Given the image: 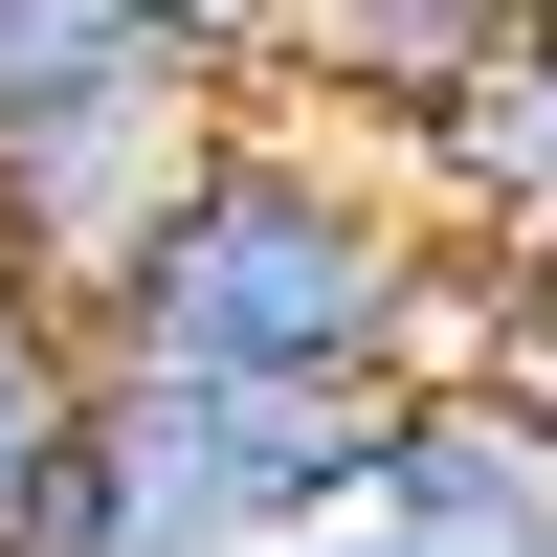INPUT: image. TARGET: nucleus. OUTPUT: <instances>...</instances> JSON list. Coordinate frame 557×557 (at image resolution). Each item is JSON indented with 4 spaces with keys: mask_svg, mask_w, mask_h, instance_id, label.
Masks as SVG:
<instances>
[{
    "mask_svg": "<svg viewBox=\"0 0 557 557\" xmlns=\"http://www.w3.org/2000/svg\"><path fill=\"white\" fill-rule=\"evenodd\" d=\"M67 335H89V357H157V380L401 401V380H469V246L401 201L380 134L223 112V134H201V178L157 201V246H134Z\"/></svg>",
    "mask_w": 557,
    "mask_h": 557,
    "instance_id": "f257e3e1",
    "label": "nucleus"
},
{
    "mask_svg": "<svg viewBox=\"0 0 557 557\" xmlns=\"http://www.w3.org/2000/svg\"><path fill=\"white\" fill-rule=\"evenodd\" d=\"M89 557H290L380 491V401H290V380H157V357H89L67 424Z\"/></svg>",
    "mask_w": 557,
    "mask_h": 557,
    "instance_id": "f03ea898",
    "label": "nucleus"
},
{
    "mask_svg": "<svg viewBox=\"0 0 557 557\" xmlns=\"http://www.w3.org/2000/svg\"><path fill=\"white\" fill-rule=\"evenodd\" d=\"M357 513H380L401 557H557V401H513L491 357H469V380H401Z\"/></svg>",
    "mask_w": 557,
    "mask_h": 557,
    "instance_id": "7ed1b4c3",
    "label": "nucleus"
},
{
    "mask_svg": "<svg viewBox=\"0 0 557 557\" xmlns=\"http://www.w3.org/2000/svg\"><path fill=\"white\" fill-rule=\"evenodd\" d=\"M201 134H223L201 89H134V112H89V134H23V157H0V268H23L45 312H89L157 246V201L201 178Z\"/></svg>",
    "mask_w": 557,
    "mask_h": 557,
    "instance_id": "20e7f679",
    "label": "nucleus"
},
{
    "mask_svg": "<svg viewBox=\"0 0 557 557\" xmlns=\"http://www.w3.org/2000/svg\"><path fill=\"white\" fill-rule=\"evenodd\" d=\"M535 0H268V67L246 112H312V134H424L446 89L513 45Z\"/></svg>",
    "mask_w": 557,
    "mask_h": 557,
    "instance_id": "39448f33",
    "label": "nucleus"
},
{
    "mask_svg": "<svg viewBox=\"0 0 557 557\" xmlns=\"http://www.w3.org/2000/svg\"><path fill=\"white\" fill-rule=\"evenodd\" d=\"M380 157H401V201H424L469 268H491V246H535V223H557V45L513 23V45H491V67L446 89L424 134H380Z\"/></svg>",
    "mask_w": 557,
    "mask_h": 557,
    "instance_id": "423d86ee",
    "label": "nucleus"
},
{
    "mask_svg": "<svg viewBox=\"0 0 557 557\" xmlns=\"http://www.w3.org/2000/svg\"><path fill=\"white\" fill-rule=\"evenodd\" d=\"M134 89H178V67L112 23V0H0V157H23V134H89V112H134ZM201 112H223V89H201Z\"/></svg>",
    "mask_w": 557,
    "mask_h": 557,
    "instance_id": "0eeeda50",
    "label": "nucleus"
},
{
    "mask_svg": "<svg viewBox=\"0 0 557 557\" xmlns=\"http://www.w3.org/2000/svg\"><path fill=\"white\" fill-rule=\"evenodd\" d=\"M67 424H89V335H67L45 290H0V513L67 469Z\"/></svg>",
    "mask_w": 557,
    "mask_h": 557,
    "instance_id": "6e6552de",
    "label": "nucleus"
},
{
    "mask_svg": "<svg viewBox=\"0 0 557 557\" xmlns=\"http://www.w3.org/2000/svg\"><path fill=\"white\" fill-rule=\"evenodd\" d=\"M469 357H491L513 401H557V223H535V246H491V268H469Z\"/></svg>",
    "mask_w": 557,
    "mask_h": 557,
    "instance_id": "1a4fd4ad",
    "label": "nucleus"
},
{
    "mask_svg": "<svg viewBox=\"0 0 557 557\" xmlns=\"http://www.w3.org/2000/svg\"><path fill=\"white\" fill-rule=\"evenodd\" d=\"M134 45H157L178 89H223V112H246V67H268V0H112Z\"/></svg>",
    "mask_w": 557,
    "mask_h": 557,
    "instance_id": "9d476101",
    "label": "nucleus"
},
{
    "mask_svg": "<svg viewBox=\"0 0 557 557\" xmlns=\"http://www.w3.org/2000/svg\"><path fill=\"white\" fill-rule=\"evenodd\" d=\"M290 557H401V535H380V513H335V535H290Z\"/></svg>",
    "mask_w": 557,
    "mask_h": 557,
    "instance_id": "9b49d317",
    "label": "nucleus"
},
{
    "mask_svg": "<svg viewBox=\"0 0 557 557\" xmlns=\"http://www.w3.org/2000/svg\"><path fill=\"white\" fill-rule=\"evenodd\" d=\"M535 45H557V0H535Z\"/></svg>",
    "mask_w": 557,
    "mask_h": 557,
    "instance_id": "f8f14e48",
    "label": "nucleus"
},
{
    "mask_svg": "<svg viewBox=\"0 0 557 557\" xmlns=\"http://www.w3.org/2000/svg\"><path fill=\"white\" fill-rule=\"evenodd\" d=\"M0 290H23V268H0Z\"/></svg>",
    "mask_w": 557,
    "mask_h": 557,
    "instance_id": "ddd939ff",
    "label": "nucleus"
}]
</instances>
